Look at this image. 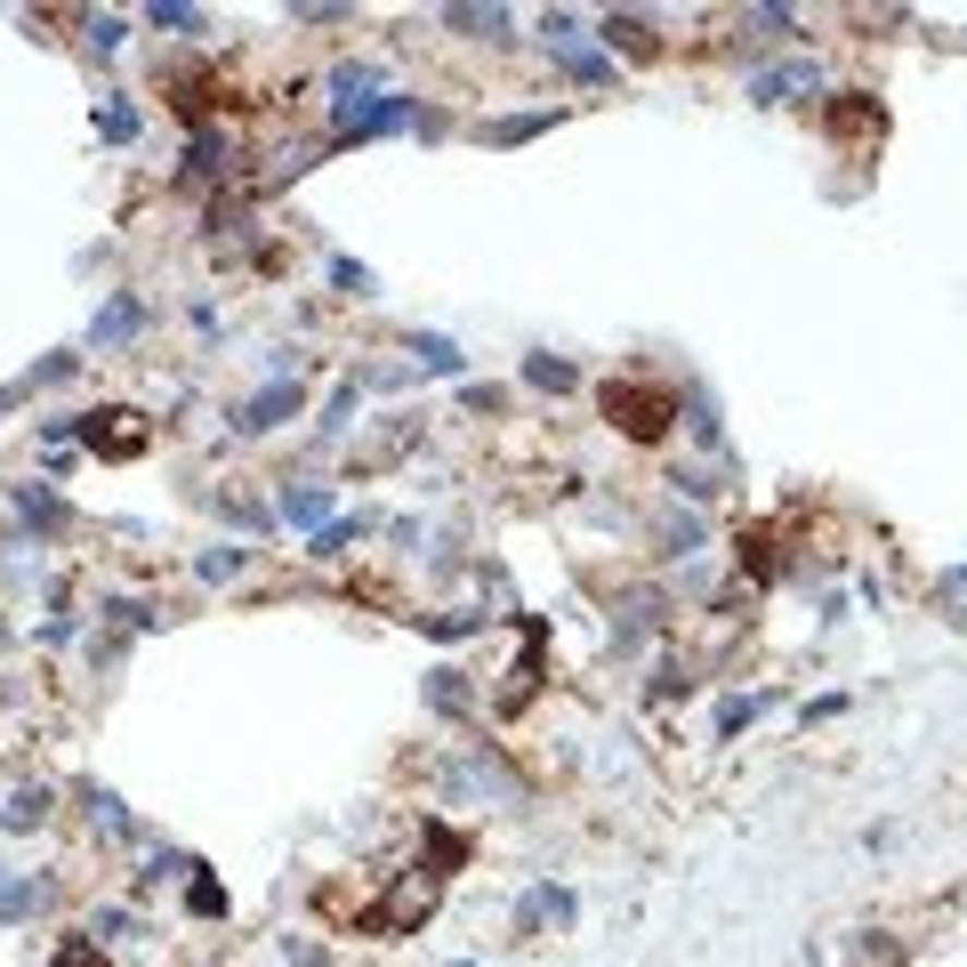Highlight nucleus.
Returning <instances> with one entry per match:
<instances>
[{
  "label": "nucleus",
  "instance_id": "1",
  "mask_svg": "<svg viewBox=\"0 0 967 967\" xmlns=\"http://www.w3.org/2000/svg\"><path fill=\"white\" fill-rule=\"evenodd\" d=\"M605 420L621 427L629 444H662L669 420H677V396H669V387H653V379H613L605 387Z\"/></svg>",
  "mask_w": 967,
  "mask_h": 967
},
{
  "label": "nucleus",
  "instance_id": "2",
  "mask_svg": "<svg viewBox=\"0 0 967 967\" xmlns=\"http://www.w3.org/2000/svg\"><path fill=\"white\" fill-rule=\"evenodd\" d=\"M81 444L89 451H113V460H137L146 451V427H137V411H81Z\"/></svg>",
  "mask_w": 967,
  "mask_h": 967
},
{
  "label": "nucleus",
  "instance_id": "3",
  "mask_svg": "<svg viewBox=\"0 0 967 967\" xmlns=\"http://www.w3.org/2000/svg\"><path fill=\"white\" fill-rule=\"evenodd\" d=\"M541 33H548V49L565 57V73H572V81H613V57H596V49H572V16H548Z\"/></svg>",
  "mask_w": 967,
  "mask_h": 967
},
{
  "label": "nucleus",
  "instance_id": "4",
  "mask_svg": "<svg viewBox=\"0 0 967 967\" xmlns=\"http://www.w3.org/2000/svg\"><path fill=\"white\" fill-rule=\"evenodd\" d=\"M299 411V379H275V387H258L251 403H242V436H258V427H282Z\"/></svg>",
  "mask_w": 967,
  "mask_h": 967
},
{
  "label": "nucleus",
  "instance_id": "5",
  "mask_svg": "<svg viewBox=\"0 0 967 967\" xmlns=\"http://www.w3.org/2000/svg\"><path fill=\"white\" fill-rule=\"evenodd\" d=\"M831 130H838V137H879V106H871L862 89H838V97H831Z\"/></svg>",
  "mask_w": 967,
  "mask_h": 967
},
{
  "label": "nucleus",
  "instance_id": "6",
  "mask_svg": "<svg viewBox=\"0 0 967 967\" xmlns=\"http://www.w3.org/2000/svg\"><path fill=\"white\" fill-rule=\"evenodd\" d=\"M282 517L291 524H331V484H299V492H282Z\"/></svg>",
  "mask_w": 967,
  "mask_h": 967
},
{
  "label": "nucleus",
  "instance_id": "7",
  "mask_svg": "<svg viewBox=\"0 0 967 967\" xmlns=\"http://www.w3.org/2000/svg\"><path fill=\"white\" fill-rule=\"evenodd\" d=\"M790 89H814V65H782V73H758L750 81L758 106H790Z\"/></svg>",
  "mask_w": 967,
  "mask_h": 967
},
{
  "label": "nucleus",
  "instance_id": "8",
  "mask_svg": "<svg viewBox=\"0 0 967 967\" xmlns=\"http://www.w3.org/2000/svg\"><path fill=\"white\" fill-rule=\"evenodd\" d=\"M137 331H146V306H137V299H113L106 315H97V347H121V339H137Z\"/></svg>",
  "mask_w": 967,
  "mask_h": 967
},
{
  "label": "nucleus",
  "instance_id": "9",
  "mask_svg": "<svg viewBox=\"0 0 967 967\" xmlns=\"http://www.w3.org/2000/svg\"><path fill=\"white\" fill-rule=\"evenodd\" d=\"M355 541H363V517H331V524L315 532V557H347Z\"/></svg>",
  "mask_w": 967,
  "mask_h": 967
},
{
  "label": "nucleus",
  "instance_id": "10",
  "mask_svg": "<svg viewBox=\"0 0 967 967\" xmlns=\"http://www.w3.org/2000/svg\"><path fill=\"white\" fill-rule=\"evenodd\" d=\"M524 379H532V387H548V396H565V387H572V363H557V355H524Z\"/></svg>",
  "mask_w": 967,
  "mask_h": 967
},
{
  "label": "nucleus",
  "instance_id": "11",
  "mask_svg": "<svg viewBox=\"0 0 967 967\" xmlns=\"http://www.w3.org/2000/svg\"><path fill=\"white\" fill-rule=\"evenodd\" d=\"M411 355H420L427 372H460V363H468L460 347H451V339H436V331H427V339H411Z\"/></svg>",
  "mask_w": 967,
  "mask_h": 967
},
{
  "label": "nucleus",
  "instance_id": "12",
  "mask_svg": "<svg viewBox=\"0 0 967 967\" xmlns=\"http://www.w3.org/2000/svg\"><path fill=\"white\" fill-rule=\"evenodd\" d=\"M146 25H154V33H202V9H178V0L161 9V0H154V9H146Z\"/></svg>",
  "mask_w": 967,
  "mask_h": 967
},
{
  "label": "nucleus",
  "instance_id": "13",
  "mask_svg": "<svg viewBox=\"0 0 967 967\" xmlns=\"http://www.w3.org/2000/svg\"><path fill=\"white\" fill-rule=\"evenodd\" d=\"M758 710H766V693H734V702L717 710V734H742V726H750Z\"/></svg>",
  "mask_w": 967,
  "mask_h": 967
},
{
  "label": "nucleus",
  "instance_id": "14",
  "mask_svg": "<svg viewBox=\"0 0 967 967\" xmlns=\"http://www.w3.org/2000/svg\"><path fill=\"white\" fill-rule=\"evenodd\" d=\"M605 40H621V49L645 57L653 49V33H645V16H605Z\"/></svg>",
  "mask_w": 967,
  "mask_h": 967
},
{
  "label": "nucleus",
  "instance_id": "15",
  "mask_svg": "<svg viewBox=\"0 0 967 967\" xmlns=\"http://www.w3.org/2000/svg\"><path fill=\"white\" fill-rule=\"evenodd\" d=\"M444 25H460V33H500L508 16H500V9H444Z\"/></svg>",
  "mask_w": 967,
  "mask_h": 967
},
{
  "label": "nucleus",
  "instance_id": "16",
  "mask_svg": "<svg viewBox=\"0 0 967 967\" xmlns=\"http://www.w3.org/2000/svg\"><path fill=\"white\" fill-rule=\"evenodd\" d=\"M331 282L355 291V299H372V266H355V258H331Z\"/></svg>",
  "mask_w": 967,
  "mask_h": 967
},
{
  "label": "nucleus",
  "instance_id": "17",
  "mask_svg": "<svg viewBox=\"0 0 967 967\" xmlns=\"http://www.w3.org/2000/svg\"><path fill=\"white\" fill-rule=\"evenodd\" d=\"M226 572H242V548H210L202 557V581H226Z\"/></svg>",
  "mask_w": 967,
  "mask_h": 967
},
{
  "label": "nucleus",
  "instance_id": "18",
  "mask_svg": "<svg viewBox=\"0 0 967 967\" xmlns=\"http://www.w3.org/2000/svg\"><path fill=\"white\" fill-rule=\"evenodd\" d=\"M40 814H49V790H25V798L9 807V822H16V831H25V822H40Z\"/></svg>",
  "mask_w": 967,
  "mask_h": 967
},
{
  "label": "nucleus",
  "instance_id": "19",
  "mask_svg": "<svg viewBox=\"0 0 967 967\" xmlns=\"http://www.w3.org/2000/svg\"><path fill=\"white\" fill-rule=\"evenodd\" d=\"M97 130H106V137H137V113L130 106H106V113H97Z\"/></svg>",
  "mask_w": 967,
  "mask_h": 967
},
{
  "label": "nucleus",
  "instance_id": "20",
  "mask_svg": "<svg viewBox=\"0 0 967 967\" xmlns=\"http://www.w3.org/2000/svg\"><path fill=\"white\" fill-rule=\"evenodd\" d=\"M57 967H106V959H97L89 943H65V952H57Z\"/></svg>",
  "mask_w": 967,
  "mask_h": 967
}]
</instances>
